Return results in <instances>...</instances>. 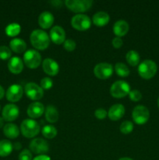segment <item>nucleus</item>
Here are the masks:
<instances>
[{"label": "nucleus", "instance_id": "9", "mask_svg": "<svg viewBox=\"0 0 159 160\" xmlns=\"http://www.w3.org/2000/svg\"><path fill=\"white\" fill-rule=\"evenodd\" d=\"M114 68L108 62H100L94 68V73L98 79L105 80L112 77Z\"/></svg>", "mask_w": 159, "mask_h": 160}, {"label": "nucleus", "instance_id": "22", "mask_svg": "<svg viewBox=\"0 0 159 160\" xmlns=\"http://www.w3.org/2000/svg\"><path fill=\"white\" fill-rule=\"evenodd\" d=\"M9 47L16 53H23L26 52V43L21 38H15L9 42Z\"/></svg>", "mask_w": 159, "mask_h": 160}, {"label": "nucleus", "instance_id": "34", "mask_svg": "<svg viewBox=\"0 0 159 160\" xmlns=\"http://www.w3.org/2000/svg\"><path fill=\"white\" fill-rule=\"evenodd\" d=\"M129 96L132 102H139L141 100L142 94L138 90H132L129 93Z\"/></svg>", "mask_w": 159, "mask_h": 160}, {"label": "nucleus", "instance_id": "37", "mask_svg": "<svg viewBox=\"0 0 159 160\" xmlns=\"http://www.w3.org/2000/svg\"><path fill=\"white\" fill-rule=\"evenodd\" d=\"M112 46L114 47L115 48H120L123 45V41L121 38L118 37H115L112 39Z\"/></svg>", "mask_w": 159, "mask_h": 160}, {"label": "nucleus", "instance_id": "5", "mask_svg": "<svg viewBox=\"0 0 159 160\" xmlns=\"http://www.w3.org/2000/svg\"><path fill=\"white\" fill-rule=\"evenodd\" d=\"M130 85L124 81H117L110 88V94L115 98H122L129 95Z\"/></svg>", "mask_w": 159, "mask_h": 160}, {"label": "nucleus", "instance_id": "32", "mask_svg": "<svg viewBox=\"0 0 159 160\" xmlns=\"http://www.w3.org/2000/svg\"><path fill=\"white\" fill-rule=\"evenodd\" d=\"M40 86L43 90H49V89H51L53 86L52 80L50 78H48V77L42 78V79L41 80Z\"/></svg>", "mask_w": 159, "mask_h": 160}, {"label": "nucleus", "instance_id": "17", "mask_svg": "<svg viewBox=\"0 0 159 160\" xmlns=\"http://www.w3.org/2000/svg\"><path fill=\"white\" fill-rule=\"evenodd\" d=\"M125 107L123 105L117 103V104L113 105L111 106L109 109L108 112V117L112 121H117L122 119V117L124 116L125 114Z\"/></svg>", "mask_w": 159, "mask_h": 160}, {"label": "nucleus", "instance_id": "43", "mask_svg": "<svg viewBox=\"0 0 159 160\" xmlns=\"http://www.w3.org/2000/svg\"><path fill=\"white\" fill-rule=\"evenodd\" d=\"M157 106L159 108V97H158V99H157Z\"/></svg>", "mask_w": 159, "mask_h": 160}, {"label": "nucleus", "instance_id": "10", "mask_svg": "<svg viewBox=\"0 0 159 160\" xmlns=\"http://www.w3.org/2000/svg\"><path fill=\"white\" fill-rule=\"evenodd\" d=\"M24 92L30 99L35 102H37V100H40L44 96L43 89L40 85L33 82L27 83L25 85Z\"/></svg>", "mask_w": 159, "mask_h": 160}, {"label": "nucleus", "instance_id": "36", "mask_svg": "<svg viewBox=\"0 0 159 160\" xmlns=\"http://www.w3.org/2000/svg\"><path fill=\"white\" fill-rule=\"evenodd\" d=\"M94 116L98 120H104L105 119V117L108 116V112L104 109H98L95 110L94 112Z\"/></svg>", "mask_w": 159, "mask_h": 160}, {"label": "nucleus", "instance_id": "30", "mask_svg": "<svg viewBox=\"0 0 159 160\" xmlns=\"http://www.w3.org/2000/svg\"><path fill=\"white\" fill-rule=\"evenodd\" d=\"M133 123L131 121H129V120H125L120 125L119 130L121 131V133L124 134H130L132 131H133Z\"/></svg>", "mask_w": 159, "mask_h": 160}, {"label": "nucleus", "instance_id": "26", "mask_svg": "<svg viewBox=\"0 0 159 160\" xmlns=\"http://www.w3.org/2000/svg\"><path fill=\"white\" fill-rule=\"evenodd\" d=\"M126 59L129 65L132 67H136L140 62V54L135 50H130L126 53Z\"/></svg>", "mask_w": 159, "mask_h": 160}, {"label": "nucleus", "instance_id": "23", "mask_svg": "<svg viewBox=\"0 0 159 160\" xmlns=\"http://www.w3.org/2000/svg\"><path fill=\"white\" fill-rule=\"evenodd\" d=\"M20 129L15 123H6L3 128V133L6 135V137L9 139L17 138L20 134Z\"/></svg>", "mask_w": 159, "mask_h": 160}, {"label": "nucleus", "instance_id": "40", "mask_svg": "<svg viewBox=\"0 0 159 160\" xmlns=\"http://www.w3.org/2000/svg\"><path fill=\"white\" fill-rule=\"evenodd\" d=\"M5 95V90L4 88H3L2 86L0 85V99H2V98L4 97Z\"/></svg>", "mask_w": 159, "mask_h": 160}, {"label": "nucleus", "instance_id": "2", "mask_svg": "<svg viewBox=\"0 0 159 160\" xmlns=\"http://www.w3.org/2000/svg\"><path fill=\"white\" fill-rule=\"evenodd\" d=\"M40 124L33 119H26L20 124V131L26 138H33L39 134Z\"/></svg>", "mask_w": 159, "mask_h": 160}, {"label": "nucleus", "instance_id": "18", "mask_svg": "<svg viewBox=\"0 0 159 160\" xmlns=\"http://www.w3.org/2000/svg\"><path fill=\"white\" fill-rule=\"evenodd\" d=\"M54 16L48 11H45L40 14L38 17V24L42 29H48L54 23Z\"/></svg>", "mask_w": 159, "mask_h": 160}, {"label": "nucleus", "instance_id": "21", "mask_svg": "<svg viewBox=\"0 0 159 160\" xmlns=\"http://www.w3.org/2000/svg\"><path fill=\"white\" fill-rule=\"evenodd\" d=\"M109 20H110V17H109L108 13L104 11H99V12H96L92 18L94 24L97 27H100V28L106 26L109 23Z\"/></svg>", "mask_w": 159, "mask_h": 160}, {"label": "nucleus", "instance_id": "44", "mask_svg": "<svg viewBox=\"0 0 159 160\" xmlns=\"http://www.w3.org/2000/svg\"><path fill=\"white\" fill-rule=\"evenodd\" d=\"M0 110H1V106H0Z\"/></svg>", "mask_w": 159, "mask_h": 160}, {"label": "nucleus", "instance_id": "13", "mask_svg": "<svg viewBox=\"0 0 159 160\" xmlns=\"http://www.w3.org/2000/svg\"><path fill=\"white\" fill-rule=\"evenodd\" d=\"M20 114V109L15 104H7L3 107L2 116L5 121L12 122L17 120Z\"/></svg>", "mask_w": 159, "mask_h": 160}, {"label": "nucleus", "instance_id": "42", "mask_svg": "<svg viewBox=\"0 0 159 160\" xmlns=\"http://www.w3.org/2000/svg\"><path fill=\"white\" fill-rule=\"evenodd\" d=\"M118 160H133V159L129 157H123V158H121V159H119Z\"/></svg>", "mask_w": 159, "mask_h": 160}, {"label": "nucleus", "instance_id": "31", "mask_svg": "<svg viewBox=\"0 0 159 160\" xmlns=\"http://www.w3.org/2000/svg\"><path fill=\"white\" fill-rule=\"evenodd\" d=\"M12 56V51L9 47L6 45H2L0 46V59L2 60L10 59Z\"/></svg>", "mask_w": 159, "mask_h": 160}, {"label": "nucleus", "instance_id": "24", "mask_svg": "<svg viewBox=\"0 0 159 160\" xmlns=\"http://www.w3.org/2000/svg\"><path fill=\"white\" fill-rule=\"evenodd\" d=\"M45 119L50 123H54L58 121L59 117V111L56 109L55 106L52 105H49L45 108Z\"/></svg>", "mask_w": 159, "mask_h": 160}, {"label": "nucleus", "instance_id": "35", "mask_svg": "<svg viewBox=\"0 0 159 160\" xmlns=\"http://www.w3.org/2000/svg\"><path fill=\"white\" fill-rule=\"evenodd\" d=\"M19 160H32V153L28 149H23L19 155Z\"/></svg>", "mask_w": 159, "mask_h": 160}, {"label": "nucleus", "instance_id": "15", "mask_svg": "<svg viewBox=\"0 0 159 160\" xmlns=\"http://www.w3.org/2000/svg\"><path fill=\"white\" fill-rule=\"evenodd\" d=\"M49 38L56 45L63 44L65 41V30L60 26H54L50 31Z\"/></svg>", "mask_w": 159, "mask_h": 160}, {"label": "nucleus", "instance_id": "8", "mask_svg": "<svg viewBox=\"0 0 159 160\" xmlns=\"http://www.w3.org/2000/svg\"><path fill=\"white\" fill-rule=\"evenodd\" d=\"M133 121L138 125H143L148 121L150 118V112L146 106L138 105L133 109L132 112Z\"/></svg>", "mask_w": 159, "mask_h": 160}, {"label": "nucleus", "instance_id": "28", "mask_svg": "<svg viewBox=\"0 0 159 160\" xmlns=\"http://www.w3.org/2000/svg\"><path fill=\"white\" fill-rule=\"evenodd\" d=\"M6 34L9 37H16L21 31V27L17 23H12L7 25L5 29Z\"/></svg>", "mask_w": 159, "mask_h": 160}, {"label": "nucleus", "instance_id": "4", "mask_svg": "<svg viewBox=\"0 0 159 160\" xmlns=\"http://www.w3.org/2000/svg\"><path fill=\"white\" fill-rule=\"evenodd\" d=\"M65 5L69 9L76 13L84 12L91 8L93 1L90 0H65Z\"/></svg>", "mask_w": 159, "mask_h": 160}, {"label": "nucleus", "instance_id": "29", "mask_svg": "<svg viewBox=\"0 0 159 160\" xmlns=\"http://www.w3.org/2000/svg\"><path fill=\"white\" fill-rule=\"evenodd\" d=\"M42 135L48 139H53L58 134L57 129L52 125H45L42 128Z\"/></svg>", "mask_w": 159, "mask_h": 160}, {"label": "nucleus", "instance_id": "1", "mask_svg": "<svg viewBox=\"0 0 159 160\" xmlns=\"http://www.w3.org/2000/svg\"><path fill=\"white\" fill-rule=\"evenodd\" d=\"M31 43L36 49L45 50L50 45L49 35L41 29H36L31 32L30 36Z\"/></svg>", "mask_w": 159, "mask_h": 160}, {"label": "nucleus", "instance_id": "6", "mask_svg": "<svg viewBox=\"0 0 159 160\" xmlns=\"http://www.w3.org/2000/svg\"><path fill=\"white\" fill-rule=\"evenodd\" d=\"M23 62L28 68L34 70L41 63V56L37 50L28 49L23 55Z\"/></svg>", "mask_w": 159, "mask_h": 160}, {"label": "nucleus", "instance_id": "16", "mask_svg": "<svg viewBox=\"0 0 159 160\" xmlns=\"http://www.w3.org/2000/svg\"><path fill=\"white\" fill-rule=\"evenodd\" d=\"M45 108L40 102H34L29 105L27 108V115L31 119H37L41 117L45 112Z\"/></svg>", "mask_w": 159, "mask_h": 160}, {"label": "nucleus", "instance_id": "41", "mask_svg": "<svg viewBox=\"0 0 159 160\" xmlns=\"http://www.w3.org/2000/svg\"><path fill=\"white\" fill-rule=\"evenodd\" d=\"M4 121L5 120H3L2 117H0V128H2L3 126H4Z\"/></svg>", "mask_w": 159, "mask_h": 160}, {"label": "nucleus", "instance_id": "11", "mask_svg": "<svg viewBox=\"0 0 159 160\" xmlns=\"http://www.w3.org/2000/svg\"><path fill=\"white\" fill-rule=\"evenodd\" d=\"M30 149L34 154L44 155L47 153L49 150V145L48 142L43 138H37L33 139L30 143Z\"/></svg>", "mask_w": 159, "mask_h": 160}, {"label": "nucleus", "instance_id": "20", "mask_svg": "<svg viewBox=\"0 0 159 160\" xmlns=\"http://www.w3.org/2000/svg\"><path fill=\"white\" fill-rule=\"evenodd\" d=\"M129 30V25L126 20H119L114 23L113 32L116 37L121 38L126 35Z\"/></svg>", "mask_w": 159, "mask_h": 160}, {"label": "nucleus", "instance_id": "14", "mask_svg": "<svg viewBox=\"0 0 159 160\" xmlns=\"http://www.w3.org/2000/svg\"><path fill=\"white\" fill-rule=\"evenodd\" d=\"M42 68L46 74L51 77L56 76L59 72V65L58 62L50 58L44 59L42 62Z\"/></svg>", "mask_w": 159, "mask_h": 160}, {"label": "nucleus", "instance_id": "27", "mask_svg": "<svg viewBox=\"0 0 159 160\" xmlns=\"http://www.w3.org/2000/svg\"><path fill=\"white\" fill-rule=\"evenodd\" d=\"M114 70H115L117 75H118L121 78H126L130 73L129 67L123 62H117L115 65Z\"/></svg>", "mask_w": 159, "mask_h": 160}, {"label": "nucleus", "instance_id": "39", "mask_svg": "<svg viewBox=\"0 0 159 160\" xmlns=\"http://www.w3.org/2000/svg\"><path fill=\"white\" fill-rule=\"evenodd\" d=\"M22 148V145L20 142H16L13 145V148L16 150H20Z\"/></svg>", "mask_w": 159, "mask_h": 160}, {"label": "nucleus", "instance_id": "12", "mask_svg": "<svg viewBox=\"0 0 159 160\" xmlns=\"http://www.w3.org/2000/svg\"><path fill=\"white\" fill-rule=\"evenodd\" d=\"M23 95V87L20 84H12L8 88L6 92V96L8 101L10 102H19Z\"/></svg>", "mask_w": 159, "mask_h": 160}, {"label": "nucleus", "instance_id": "25", "mask_svg": "<svg viewBox=\"0 0 159 160\" xmlns=\"http://www.w3.org/2000/svg\"><path fill=\"white\" fill-rule=\"evenodd\" d=\"M13 149V145L9 140L0 141V156L1 157H6L9 156Z\"/></svg>", "mask_w": 159, "mask_h": 160}, {"label": "nucleus", "instance_id": "38", "mask_svg": "<svg viewBox=\"0 0 159 160\" xmlns=\"http://www.w3.org/2000/svg\"><path fill=\"white\" fill-rule=\"evenodd\" d=\"M33 160H51V158L46 155H39V156H36Z\"/></svg>", "mask_w": 159, "mask_h": 160}, {"label": "nucleus", "instance_id": "33", "mask_svg": "<svg viewBox=\"0 0 159 160\" xmlns=\"http://www.w3.org/2000/svg\"><path fill=\"white\" fill-rule=\"evenodd\" d=\"M76 44L72 39H65V41L63 43V47L67 52H73L76 48Z\"/></svg>", "mask_w": 159, "mask_h": 160}, {"label": "nucleus", "instance_id": "19", "mask_svg": "<svg viewBox=\"0 0 159 160\" xmlns=\"http://www.w3.org/2000/svg\"><path fill=\"white\" fill-rule=\"evenodd\" d=\"M8 69L13 74H19L23 70V62L18 56H13L8 62Z\"/></svg>", "mask_w": 159, "mask_h": 160}, {"label": "nucleus", "instance_id": "7", "mask_svg": "<svg viewBox=\"0 0 159 160\" xmlns=\"http://www.w3.org/2000/svg\"><path fill=\"white\" fill-rule=\"evenodd\" d=\"M71 25L74 29L80 31H85L91 26V20L86 14H76L72 17Z\"/></svg>", "mask_w": 159, "mask_h": 160}, {"label": "nucleus", "instance_id": "3", "mask_svg": "<svg viewBox=\"0 0 159 160\" xmlns=\"http://www.w3.org/2000/svg\"><path fill=\"white\" fill-rule=\"evenodd\" d=\"M157 71V66L154 61L145 59L138 67V73L142 78L149 80L154 78Z\"/></svg>", "mask_w": 159, "mask_h": 160}]
</instances>
